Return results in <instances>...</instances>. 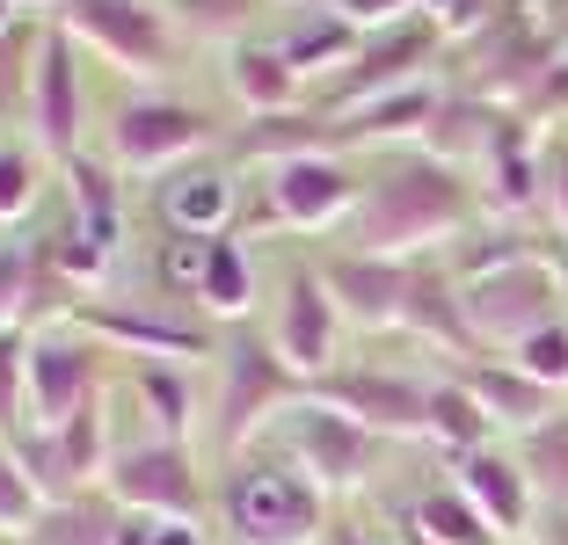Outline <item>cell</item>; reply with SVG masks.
<instances>
[{"label": "cell", "instance_id": "ac0fdd59", "mask_svg": "<svg viewBox=\"0 0 568 545\" xmlns=\"http://www.w3.org/2000/svg\"><path fill=\"white\" fill-rule=\"evenodd\" d=\"M402 335H408V342H423V349H437V357H452V363L481 357V349H474V328H467V291H459V269H452L445 255H416V263H408Z\"/></svg>", "mask_w": 568, "mask_h": 545}, {"label": "cell", "instance_id": "681fc988", "mask_svg": "<svg viewBox=\"0 0 568 545\" xmlns=\"http://www.w3.org/2000/svg\"><path fill=\"white\" fill-rule=\"evenodd\" d=\"M394 545H437V538H430V531H416V524L402 516V524H394Z\"/></svg>", "mask_w": 568, "mask_h": 545}, {"label": "cell", "instance_id": "484cf974", "mask_svg": "<svg viewBox=\"0 0 568 545\" xmlns=\"http://www.w3.org/2000/svg\"><path fill=\"white\" fill-rule=\"evenodd\" d=\"M306 153H343V132H335L328 110H284V116H255V124H234L226 132V161H263V167H284V161H306Z\"/></svg>", "mask_w": 568, "mask_h": 545}, {"label": "cell", "instance_id": "9c48e42d", "mask_svg": "<svg viewBox=\"0 0 568 545\" xmlns=\"http://www.w3.org/2000/svg\"><path fill=\"white\" fill-rule=\"evenodd\" d=\"M51 22H67L81 37V51L110 59V73H124V81H161V73L183 66V37L153 0H73Z\"/></svg>", "mask_w": 568, "mask_h": 545}, {"label": "cell", "instance_id": "db71d44e", "mask_svg": "<svg viewBox=\"0 0 568 545\" xmlns=\"http://www.w3.org/2000/svg\"><path fill=\"white\" fill-rule=\"evenodd\" d=\"M0 124H8V116H0ZM0 138H8V132H0Z\"/></svg>", "mask_w": 568, "mask_h": 545}, {"label": "cell", "instance_id": "60d3db41", "mask_svg": "<svg viewBox=\"0 0 568 545\" xmlns=\"http://www.w3.org/2000/svg\"><path fill=\"white\" fill-rule=\"evenodd\" d=\"M510 363H518L525 379H539L547 393H568V320H554V328L525 335V342L510 349Z\"/></svg>", "mask_w": 568, "mask_h": 545}, {"label": "cell", "instance_id": "5b68a950", "mask_svg": "<svg viewBox=\"0 0 568 545\" xmlns=\"http://www.w3.org/2000/svg\"><path fill=\"white\" fill-rule=\"evenodd\" d=\"M357 189H365V167L343 161V153H306V161H284L263 175V189H248V212L241 226H270V233H335L351 226Z\"/></svg>", "mask_w": 568, "mask_h": 545}, {"label": "cell", "instance_id": "c3c4849f", "mask_svg": "<svg viewBox=\"0 0 568 545\" xmlns=\"http://www.w3.org/2000/svg\"><path fill=\"white\" fill-rule=\"evenodd\" d=\"M321 545H394V538H379V531H365V524H328Z\"/></svg>", "mask_w": 568, "mask_h": 545}, {"label": "cell", "instance_id": "4316f807", "mask_svg": "<svg viewBox=\"0 0 568 545\" xmlns=\"http://www.w3.org/2000/svg\"><path fill=\"white\" fill-rule=\"evenodd\" d=\"M510 124V110L503 102H488V95H474V88H452L445 81V102H437V116H430V132H423V153H437V161H452V167H481V153L496 146V132Z\"/></svg>", "mask_w": 568, "mask_h": 545}, {"label": "cell", "instance_id": "816d5d0a", "mask_svg": "<svg viewBox=\"0 0 568 545\" xmlns=\"http://www.w3.org/2000/svg\"><path fill=\"white\" fill-rule=\"evenodd\" d=\"M277 8H321V0H277Z\"/></svg>", "mask_w": 568, "mask_h": 545}, {"label": "cell", "instance_id": "ee69618b", "mask_svg": "<svg viewBox=\"0 0 568 545\" xmlns=\"http://www.w3.org/2000/svg\"><path fill=\"white\" fill-rule=\"evenodd\" d=\"M118 545H212L190 516H132L124 510V538Z\"/></svg>", "mask_w": 568, "mask_h": 545}, {"label": "cell", "instance_id": "30bf717a", "mask_svg": "<svg viewBox=\"0 0 568 545\" xmlns=\"http://www.w3.org/2000/svg\"><path fill=\"white\" fill-rule=\"evenodd\" d=\"M270 444L300 465L321 495H351V487H365V480H372V465H379V436L357 430L343 408L306 400V393L292 400L277 422H270Z\"/></svg>", "mask_w": 568, "mask_h": 545}, {"label": "cell", "instance_id": "ba28073f", "mask_svg": "<svg viewBox=\"0 0 568 545\" xmlns=\"http://www.w3.org/2000/svg\"><path fill=\"white\" fill-rule=\"evenodd\" d=\"M452 51V30L437 16H402V22H386V30H365V51H357L351 66L335 73L328 88H314V110H328V116H343V110H357V102H372V95H394V88H408V81H430V66Z\"/></svg>", "mask_w": 568, "mask_h": 545}, {"label": "cell", "instance_id": "603a6c76", "mask_svg": "<svg viewBox=\"0 0 568 545\" xmlns=\"http://www.w3.org/2000/svg\"><path fill=\"white\" fill-rule=\"evenodd\" d=\"M459 371V385H467L474 400H481V414L496 422L503 436H525V430H539L554 408H561V393H547L539 379H525L510 357H467V363H452Z\"/></svg>", "mask_w": 568, "mask_h": 545}, {"label": "cell", "instance_id": "74e56055", "mask_svg": "<svg viewBox=\"0 0 568 545\" xmlns=\"http://www.w3.org/2000/svg\"><path fill=\"white\" fill-rule=\"evenodd\" d=\"M8 451H16V465L30 473V487L44 495V510H51V502H67V495H88L81 480H73V465H67V451H59V436H51V430L8 436Z\"/></svg>", "mask_w": 568, "mask_h": 545}, {"label": "cell", "instance_id": "f907efd6", "mask_svg": "<svg viewBox=\"0 0 568 545\" xmlns=\"http://www.w3.org/2000/svg\"><path fill=\"white\" fill-rule=\"evenodd\" d=\"M22 16H30V8H22V0H0V37L16 30V22H22Z\"/></svg>", "mask_w": 568, "mask_h": 545}, {"label": "cell", "instance_id": "d6986e66", "mask_svg": "<svg viewBox=\"0 0 568 545\" xmlns=\"http://www.w3.org/2000/svg\"><path fill=\"white\" fill-rule=\"evenodd\" d=\"M321 277H328V298H335V313H343V328H357V335L402 328V306H408V263L335 248V255H321Z\"/></svg>", "mask_w": 568, "mask_h": 545}, {"label": "cell", "instance_id": "4fadbf2b", "mask_svg": "<svg viewBox=\"0 0 568 545\" xmlns=\"http://www.w3.org/2000/svg\"><path fill=\"white\" fill-rule=\"evenodd\" d=\"M22 379H30V430H59L67 414H81L102 385V342L81 328V320H59V328H30V363H22Z\"/></svg>", "mask_w": 568, "mask_h": 545}, {"label": "cell", "instance_id": "1f68e13d", "mask_svg": "<svg viewBox=\"0 0 568 545\" xmlns=\"http://www.w3.org/2000/svg\"><path fill=\"white\" fill-rule=\"evenodd\" d=\"M124 538V510L102 487H88V495H67L51 502L44 524L30 531V545H118Z\"/></svg>", "mask_w": 568, "mask_h": 545}, {"label": "cell", "instance_id": "f546056e", "mask_svg": "<svg viewBox=\"0 0 568 545\" xmlns=\"http://www.w3.org/2000/svg\"><path fill=\"white\" fill-rule=\"evenodd\" d=\"M67 189H73V226L88 233V240H102V248L118 255L124 240V197H118V167L102 161V153H73L67 167Z\"/></svg>", "mask_w": 568, "mask_h": 545}, {"label": "cell", "instance_id": "7c38bea8", "mask_svg": "<svg viewBox=\"0 0 568 545\" xmlns=\"http://www.w3.org/2000/svg\"><path fill=\"white\" fill-rule=\"evenodd\" d=\"M102 495L132 516H204V465L190 444L175 436H124L110 473H102Z\"/></svg>", "mask_w": 568, "mask_h": 545}, {"label": "cell", "instance_id": "b9f144b4", "mask_svg": "<svg viewBox=\"0 0 568 545\" xmlns=\"http://www.w3.org/2000/svg\"><path fill=\"white\" fill-rule=\"evenodd\" d=\"M37 524H44V495L30 487V473L16 465V451L0 444V531H8V538H30Z\"/></svg>", "mask_w": 568, "mask_h": 545}, {"label": "cell", "instance_id": "8d00e7d4", "mask_svg": "<svg viewBox=\"0 0 568 545\" xmlns=\"http://www.w3.org/2000/svg\"><path fill=\"white\" fill-rule=\"evenodd\" d=\"M51 436H59V451H67L73 480H81V487H102V473H110V459H118V436H110V393H95L81 414H67Z\"/></svg>", "mask_w": 568, "mask_h": 545}, {"label": "cell", "instance_id": "f6af8a7d", "mask_svg": "<svg viewBox=\"0 0 568 545\" xmlns=\"http://www.w3.org/2000/svg\"><path fill=\"white\" fill-rule=\"evenodd\" d=\"M547 226L568 248V132L554 138V153H547Z\"/></svg>", "mask_w": 568, "mask_h": 545}, {"label": "cell", "instance_id": "f5cc1de1", "mask_svg": "<svg viewBox=\"0 0 568 545\" xmlns=\"http://www.w3.org/2000/svg\"><path fill=\"white\" fill-rule=\"evenodd\" d=\"M0 545H16V538H8V531H0Z\"/></svg>", "mask_w": 568, "mask_h": 545}, {"label": "cell", "instance_id": "ffe728a7", "mask_svg": "<svg viewBox=\"0 0 568 545\" xmlns=\"http://www.w3.org/2000/svg\"><path fill=\"white\" fill-rule=\"evenodd\" d=\"M445 480H452V487H459V495H467L474 510L488 516V524L503 531V545L532 531V516H539V495H532V480H525L518 451H496V444H481V451H459V459H445Z\"/></svg>", "mask_w": 568, "mask_h": 545}, {"label": "cell", "instance_id": "d6a6232c", "mask_svg": "<svg viewBox=\"0 0 568 545\" xmlns=\"http://www.w3.org/2000/svg\"><path fill=\"white\" fill-rule=\"evenodd\" d=\"M408 524H416V531H430L437 545H503V531L488 524V516L474 510V502L459 495L452 480H430V487H423V495H416V510H408Z\"/></svg>", "mask_w": 568, "mask_h": 545}, {"label": "cell", "instance_id": "d590c367", "mask_svg": "<svg viewBox=\"0 0 568 545\" xmlns=\"http://www.w3.org/2000/svg\"><path fill=\"white\" fill-rule=\"evenodd\" d=\"M37 255H44V269L73 291V306H81V298H102V284H110V263H118V255L102 248V240H88L73 218H67L59 233H44V248H37Z\"/></svg>", "mask_w": 568, "mask_h": 545}, {"label": "cell", "instance_id": "f35d334b", "mask_svg": "<svg viewBox=\"0 0 568 545\" xmlns=\"http://www.w3.org/2000/svg\"><path fill=\"white\" fill-rule=\"evenodd\" d=\"M44 197V161L30 153V138H0V226H22Z\"/></svg>", "mask_w": 568, "mask_h": 545}, {"label": "cell", "instance_id": "5bb4252c", "mask_svg": "<svg viewBox=\"0 0 568 545\" xmlns=\"http://www.w3.org/2000/svg\"><path fill=\"white\" fill-rule=\"evenodd\" d=\"M22 116H30V146L51 153V161L67 167L88 132V110H81V37L67 30V22L44 16V37H37V59H30V102H22Z\"/></svg>", "mask_w": 568, "mask_h": 545}, {"label": "cell", "instance_id": "e0dca14e", "mask_svg": "<svg viewBox=\"0 0 568 545\" xmlns=\"http://www.w3.org/2000/svg\"><path fill=\"white\" fill-rule=\"evenodd\" d=\"M547 153H554V138L539 132L532 116L510 110V124L496 132V146H488L481 167H474V189H481L488 226H518L532 204H547Z\"/></svg>", "mask_w": 568, "mask_h": 545}, {"label": "cell", "instance_id": "e575fe53", "mask_svg": "<svg viewBox=\"0 0 568 545\" xmlns=\"http://www.w3.org/2000/svg\"><path fill=\"white\" fill-rule=\"evenodd\" d=\"M518 465L532 480L539 510H568V408H554L539 430L518 436Z\"/></svg>", "mask_w": 568, "mask_h": 545}, {"label": "cell", "instance_id": "9a60e30c", "mask_svg": "<svg viewBox=\"0 0 568 545\" xmlns=\"http://www.w3.org/2000/svg\"><path fill=\"white\" fill-rule=\"evenodd\" d=\"M88 335L102 349H124V357H175V363H219L226 335L204 313H175V306H118V298H81L73 306Z\"/></svg>", "mask_w": 568, "mask_h": 545}, {"label": "cell", "instance_id": "2e32d148", "mask_svg": "<svg viewBox=\"0 0 568 545\" xmlns=\"http://www.w3.org/2000/svg\"><path fill=\"white\" fill-rule=\"evenodd\" d=\"M241 212H248V182H241V161H226V153H197V161L168 167V175L153 182V218H161V233L219 240V233H241Z\"/></svg>", "mask_w": 568, "mask_h": 545}, {"label": "cell", "instance_id": "3957f363", "mask_svg": "<svg viewBox=\"0 0 568 545\" xmlns=\"http://www.w3.org/2000/svg\"><path fill=\"white\" fill-rule=\"evenodd\" d=\"M300 393H306V379L270 349L263 328L241 320V328H226V342H219V379H212V400H204V430L226 444V459H241V451L263 444V430Z\"/></svg>", "mask_w": 568, "mask_h": 545}, {"label": "cell", "instance_id": "d4e9b609", "mask_svg": "<svg viewBox=\"0 0 568 545\" xmlns=\"http://www.w3.org/2000/svg\"><path fill=\"white\" fill-rule=\"evenodd\" d=\"M437 102H445V81H408V88H394V95H372V102H357V110H343L335 132H343V146H386L394 153V146H408V138L423 146Z\"/></svg>", "mask_w": 568, "mask_h": 545}, {"label": "cell", "instance_id": "bcb514c9", "mask_svg": "<svg viewBox=\"0 0 568 545\" xmlns=\"http://www.w3.org/2000/svg\"><path fill=\"white\" fill-rule=\"evenodd\" d=\"M343 16L357 22V30H386V22H402V16H416V0H335Z\"/></svg>", "mask_w": 568, "mask_h": 545}, {"label": "cell", "instance_id": "52a82bcc", "mask_svg": "<svg viewBox=\"0 0 568 545\" xmlns=\"http://www.w3.org/2000/svg\"><path fill=\"white\" fill-rule=\"evenodd\" d=\"M430 371H408V363H335L328 379L306 385V400L343 408L379 444H408V436L430 444Z\"/></svg>", "mask_w": 568, "mask_h": 545}, {"label": "cell", "instance_id": "8fae6325", "mask_svg": "<svg viewBox=\"0 0 568 545\" xmlns=\"http://www.w3.org/2000/svg\"><path fill=\"white\" fill-rule=\"evenodd\" d=\"M263 335H270V349H277V357L292 363L306 385L328 379L335 363H343V313H335L321 263H306V255H292V263H284L277 291H270Z\"/></svg>", "mask_w": 568, "mask_h": 545}, {"label": "cell", "instance_id": "8992f818", "mask_svg": "<svg viewBox=\"0 0 568 545\" xmlns=\"http://www.w3.org/2000/svg\"><path fill=\"white\" fill-rule=\"evenodd\" d=\"M219 116H204L197 102L183 95H124L118 110H110V132H102V161L118 167V175H153L161 182L168 167L197 161V153H212Z\"/></svg>", "mask_w": 568, "mask_h": 545}, {"label": "cell", "instance_id": "7dc6e473", "mask_svg": "<svg viewBox=\"0 0 568 545\" xmlns=\"http://www.w3.org/2000/svg\"><path fill=\"white\" fill-rule=\"evenodd\" d=\"M518 545H568V510H539Z\"/></svg>", "mask_w": 568, "mask_h": 545}, {"label": "cell", "instance_id": "f1b7e54d", "mask_svg": "<svg viewBox=\"0 0 568 545\" xmlns=\"http://www.w3.org/2000/svg\"><path fill=\"white\" fill-rule=\"evenodd\" d=\"M263 306V269H255L248 233H219L212 255H204V291H197V313L204 320H248Z\"/></svg>", "mask_w": 568, "mask_h": 545}, {"label": "cell", "instance_id": "7bdbcfd3", "mask_svg": "<svg viewBox=\"0 0 568 545\" xmlns=\"http://www.w3.org/2000/svg\"><path fill=\"white\" fill-rule=\"evenodd\" d=\"M518 116H532V124H539L547 138H561V132H568V51L554 59L547 81H539L532 95H525V110H518Z\"/></svg>", "mask_w": 568, "mask_h": 545}, {"label": "cell", "instance_id": "44dd1931", "mask_svg": "<svg viewBox=\"0 0 568 545\" xmlns=\"http://www.w3.org/2000/svg\"><path fill=\"white\" fill-rule=\"evenodd\" d=\"M270 37H277L284 66L306 81V95H314V88H328L335 73L365 51V30H357L335 0H321V8H292V22H284V30H270Z\"/></svg>", "mask_w": 568, "mask_h": 545}, {"label": "cell", "instance_id": "cb8c5ba5", "mask_svg": "<svg viewBox=\"0 0 568 545\" xmlns=\"http://www.w3.org/2000/svg\"><path fill=\"white\" fill-rule=\"evenodd\" d=\"M124 393L146 408V430L153 436L190 444V430L204 422L197 371H190V363H175V357H124Z\"/></svg>", "mask_w": 568, "mask_h": 545}, {"label": "cell", "instance_id": "7402d4cb", "mask_svg": "<svg viewBox=\"0 0 568 545\" xmlns=\"http://www.w3.org/2000/svg\"><path fill=\"white\" fill-rule=\"evenodd\" d=\"M219 73H226V95H234L241 124H255V116H284V110H306V81L284 66L277 37H248V44H234L226 59H219Z\"/></svg>", "mask_w": 568, "mask_h": 545}, {"label": "cell", "instance_id": "4dcf8cb0", "mask_svg": "<svg viewBox=\"0 0 568 545\" xmlns=\"http://www.w3.org/2000/svg\"><path fill=\"white\" fill-rule=\"evenodd\" d=\"M270 8H277V0H168V22H175L183 44L234 51V44H248V37H270L263 30Z\"/></svg>", "mask_w": 568, "mask_h": 545}, {"label": "cell", "instance_id": "277c9868", "mask_svg": "<svg viewBox=\"0 0 568 545\" xmlns=\"http://www.w3.org/2000/svg\"><path fill=\"white\" fill-rule=\"evenodd\" d=\"M459 291H467V328H474L481 357H510L525 335L568 320V284L554 269V248H539V240L525 255H510V263L467 277Z\"/></svg>", "mask_w": 568, "mask_h": 545}, {"label": "cell", "instance_id": "836d02e7", "mask_svg": "<svg viewBox=\"0 0 568 545\" xmlns=\"http://www.w3.org/2000/svg\"><path fill=\"white\" fill-rule=\"evenodd\" d=\"M430 444L445 451V459H459V451H481V444H496V422H488V414H481V400H474L467 385H459V371L430 385Z\"/></svg>", "mask_w": 568, "mask_h": 545}, {"label": "cell", "instance_id": "7a4b0ae2", "mask_svg": "<svg viewBox=\"0 0 568 545\" xmlns=\"http://www.w3.org/2000/svg\"><path fill=\"white\" fill-rule=\"evenodd\" d=\"M219 524H226L234 545H321L335 516H328V495L277 444H255L241 459H226Z\"/></svg>", "mask_w": 568, "mask_h": 545}, {"label": "cell", "instance_id": "ab89813d", "mask_svg": "<svg viewBox=\"0 0 568 545\" xmlns=\"http://www.w3.org/2000/svg\"><path fill=\"white\" fill-rule=\"evenodd\" d=\"M204 255H212V240H190V233H161V248H153V284L168 298H190V313L204 291Z\"/></svg>", "mask_w": 568, "mask_h": 545}, {"label": "cell", "instance_id": "83f0119b", "mask_svg": "<svg viewBox=\"0 0 568 545\" xmlns=\"http://www.w3.org/2000/svg\"><path fill=\"white\" fill-rule=\"evenodd\" d=\"M44 313L67 320L73 313V291L44 269V255H37V248L0 240V335H8V328H37Z\"/></svg>", "mask_w": 568, "mask_h": 545}, {"label": "cell", "instance_id": "6da1fadb", "mask_svg": "<svg viewBox=\"0 0 568 545\" xmlns=\"http://www.w3.org/2000/svg\"><path fill=\"white\" fill-rule=\"evenodd\" d=\"M481 226V189L467 167L437 161L423 146H394L365 161V189L343 226L351 255H386V263H416V255H445Z\"/></svg>", "mask_w": 568, "mask_h": 545}]
</instances>
